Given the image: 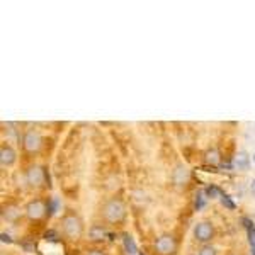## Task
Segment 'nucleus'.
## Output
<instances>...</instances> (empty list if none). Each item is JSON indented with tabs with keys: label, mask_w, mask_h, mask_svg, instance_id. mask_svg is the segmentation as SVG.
<instances>
[{
	"label": "nucleus",
	"mask_w": 255,
	"mask_h": 255,
	"mask_svg": "<svg viewBox=\"0 0 255 255\" xmlns=\"http://www.w3.org/2000/svg\"><path fill=\"white\" fill-rule=\"evenodd\" d=\"M60 228H61L63 237L67 238V240H70V242L80 240V238L84 237V233H85L84 220H82V216L77 211H73V209H70V211H67L63 216H61Z\"/></svg>",
	"instance_id": "1"
},
{
	"label": "nucleus",
	"mask_w": 255,
	"mask_h": 255,
	"mask_svg": "<svg viewBox=\"0 0 255 255\" xmlns=\"http://www.w3.org/2000/svg\"><path fill=\"white\" fill-rule=\"evenodd\" d=\"M126 204L121 197H109L101 208V216L108 225L119 226L126 221Z\"/></svg>",
	"instance_id": "2"
},
{
	"label": "nucleus",
	"mask_w": 255,
	"mask_h": 255,
	"mask_svg": "<svg viewBox=\"0 0 255 255\" xmlns=\"http://www.w3.org/2000/svg\"><path fill=\"white\" fill-rule=\"evenodd\" d=\"M46 180H48V175H46V168L43 165H29L24 172V182L27 184L29 189H41L46 186Z\"/></svg>",
	"instance_id": "3"
},
{
	"label": "nucleus",
	"mask_w": 255,
	"mask_h": 255,
	"mask_svg": "<svg viewBox=\"0 0 255 255\" xmlns=\"http://www.w3.org/2000/svg\"><path fill=\"white\" fill-rule=\"evenodd\" d=\"M215 235H216V230L211 221H199V223L194 225V230H192V237L201 245H209L213 242V238H215Z\"/></svg>",
	"instance_id": "4"
},
{
	"label": "nucleus",
	"mask_w": 255,
	"mask_h": 255,
	"mask_svg": "<svg viewBox=\"0 0 255 255\" xmlns=\"http://www.w3.org/2000/svg\"><path fill=\"white\" fill-rule=\"evenodd\" d=\"M155 252L158 255H174L177 252V240L172 233H162L155 238Z\"/></svg>",
	"instance_id": "5"
},
{
	"label": "nucleus",
	"mask_w": 255,
	"mask_h": 255,
	"mask_svg": "<svg viewBox=\"0 0 255 255\" xmlns=\"http://www.w3.org/2000/svg\"><path fill=\"white\" fill-rule=\"evenodd\" d=\"M24 215H26L27 220L31 221H38L41 220L44 215H46V203L43 199H31L29 203L24 206Z\"/></svg>",
	"instance_id": "6"
},
{
	"label": "nucleus",
	"mask_w": 255,
	"mask_h": 255,
	"mask_svg": "<svg viewBox=\"0 0 255 255\" xmlns=\"http://www.w3.org/2000/svg\"><path fill=\"white\" fill-rule=\"evenodd\" d=\"M41 146H43V138H41V134L38 131L34 129H29L24 133L22 136V148L27 151V153H38L41 150Z\"/></svg>",
	"instance_id": "7"
},
{
	"label": "nucleus",
	"mask_w": 255,
	"mask_h": 255,
	"mask_svg": "<svg viewBox=\"0 0 255 255\" xmlns=\"http://www.w3.org/2000/svg\"><path fill=\"white\" fill-rule=\"evenodd\" d=\"M0 216H2V221H5V223L17 225L22 220V216L26 215H24V209H20V206H17V204H3Z\"/></svg>",
	"instance_id": "8"
},
{
	"label": "nucleus",
	"mask_w": 255,
	"mask_h": 255,
	"mask_svg": "<svg viewBox=\"0 0 255 255\" xmlns=\"http://www.w3.org/2000/svg\"><path fill=\"white\" fill-rule=\"evenodd\" d=\"M17 163V151L12 145L2 143L0 145V165L3 168H10Z\"/></svg>",
	"instance_id": "9"
},
{
	"label": "nucleus",
	"mask_w": 255,
	"mask_h": 255,
	"mask_svg": "<svg viewBox=\"0 0 255 255\" xmlns=\"http://www.w3.org/2000/svg\"><path fill=\"white\" fill-rule=\"evenodd\" d=\"M233 165H235L237 170L240 172H247L250 170V165H252V157L247 150H240L233 158Z\"/></svg>",
	"instance_id": "10"
},
{
	"label": "nucleus",
	"mask_w": 255,
	"mask_h": 255,
	"mask_svg": "<svg viewBox=\"0 0 255 255\" xmlns=\"http://www.w3.org/2000/svg\"><path fill=\"white\" fill-rule=\"evenodd\" d=\"M189 175H191L189 174V168L184 165V163L175 165V168L172 170V180H174V184H177V186H186Z\"/></svg>",
	"instance_id": "11"
},
{
	"label": "nucleus",
	"mask_w": 255,
	"mask_h": 255,
	"mask_svg": "<svg viewBox=\"0 0 255 255\" xmlns=\"http://www.w3.org/2000/svg\"><path fill=\"white\" fill-rule=\"evenodd\" d=\"M204 162L206 165H211V167H218L221 163V153L218 148H208L204 151Z\"/></svg>",
	"instance_id": "12"
},
{
	"label": "nucleus",
	"mask_w": 255,
	"mask_h": 255,
	"mask_svg": "<svg viewBox=\"0 0 255 255\" xmlns=\"http://www.w3.org/2000/svg\"><path fill=\"white\" fill-rule=\"evenodd\" d=\"M106 235H108V230H106V225H99V223H96V225H92V226L89 228V238H90V240H96V242L104 240Z\"/></svg>",
	"instance_id": "13"
},
{
	"label": "nucleus",
	"mask_w": 255,
	"mask_h": 255,
	"mask_svg": "<svg viewBox=\"0 0 255 255\" xmlns=\"http://www.w3.org/2000/svg\"><path fill=\"white\" fill-rule=\"evenodd\" d=\"M197 255H218V250L211 244H209V245H203L199 249V252H197Z\"/></svg>",
	"instance_id": "14"
},
{
	"label": "nucleus",
	"mask_w": 255,
	"mask_h": 255,
	"mask_svg": "<svg viewBox=\"0 0 255 255\" xmlns=\"http://www.w3.org/2000/svg\"><path fill=\"white\" fill-rule=\"evenodd\" d=\"M87 255H108V252L102 249H92V250H89Z\"/></svg>",
	"instance_id": "15"
},
{
	"label": "nucleus",
	"mask_w": 255,
	"mask_h": 255,
	"mask_svg": "<svg viewBox=\"0 0 255 255\" xmlns=\"http://www.w3.org/2000/svg\"><path fill=\"white\" fill-rule=\"evenodd\" d=\"M249 191H250V194H252V197H255V179L252 180V182H250Z\"/></svg>",
	"instance_id": "16"
},
{
	"label": "nucleus",
	"mask_w": 255,
	"mask_h": 255,
	"mask_svg": "<svg viewBox=\"0 0 255 255\" xmlns=\"http://www.w3.org/2000/svg\"><path fill=\"white\" fill-rule=\"evenodd\" d=\"M252 162H254V165H255V151H254V155H252Z\"/></svg>",
	"instance_id": "17"
},
{
	"label": "nucleus",
	"mask_w": 255,
	"mask_h": 255,
	"mask_svg": "<svg viewBox=\"0 0 255 255\" xmlns=\"http://www.w3.org/2000/svg\"><path fill=\"white\" fill-rule=\"evenodd\" d=\"M228 255H240V254H235V252H232V254H228Z\"/></svg>",
	"instance_id": "18"
},
{
	"label": "nucleus",
	"mask_w": 255,
	"mask_h": 255,
	"mask_svg": "<svg viewBox=\"0 0 255 255\" xmlns=\"http://www.w3.org/2000/svg\"><path fill=\"white\" fill-rule=\"evenodd\" d=\"M0 255H7V254H5V252H2V254H0Z\"/></svg>",
	"instance_id": "19"
}]
</instances>
